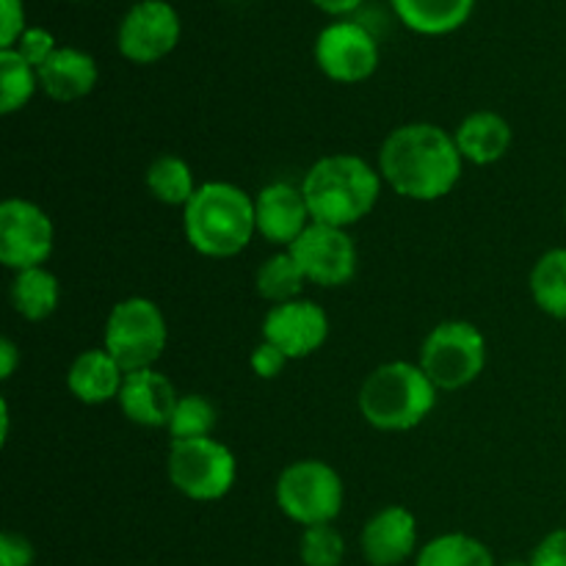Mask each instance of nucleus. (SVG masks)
Masks as SVG:
<instances>
[{"mask_svg":"<svg viewBox=\"0 0 566 566\" xmlns=\"http://www.w3.org/2000/svg\"><path fill=\"white\" fill-rule=\"evenodd\" d=\"M418 365L434 381L437 390H462L486 368L484 332L470 321H442L426 335Z\"/></svg>","mask_w":566,"mask_h":566,"instance_id":"obj_7","label":"nucleus"},{"mask_svg":"<svg viewBox=\"0 0 566 566\" xmlns=\"http://www.w3.org/2000/svg\"><path fill=\"white\" fill-rule=\"evenodd\" d=\"M216 420H219V412H216L213 401L197 396V392H188V396H180V401H177L166 431H169L171 442L202 440V437L213 434Z\"/></svg>","mask_w":566,"mask_h":566,"instance_id":"obj_27","label":"nucleus"},{"mask_svg":"<svg viewBox=\"0 0 566 566\" xmlns=\"http://www.w3.org/2000/svg\"><path fill=\"white\" fill-rule=\"evenodd\" d=\"M254 224H258L260 238L274 247L291 249L313 224L302 186L269 182L265 188H260V193L254 197Z\"/></svg>","mask_w":566,"mask_h":566,"instance_id":"obj_14","label":"nucleus"},{"mask_svg":"<svg viewBox=\"0 0 566 566\" xmlns=\"http://www.w3.org/2000/svg\"><path fill=\"white\" fill-rule=\"evenodd\" d=\"M122 385H125V370L105 348L81 352L66 370V387L86 407L116 401Z\"/></svg>","mask_w":566,"mask_h":566,"instance_id":"obj_18","label":"nucleus"},{"mask_svg":"<svg viewBox=\"0 0 566 566\" xmlns=\"http://www.w3.org/2000/svg\"><path fill=\"white\" fill-rule=\"evenodd\" d=\"M298 558L304 566H340L346 558V539L332 523L302 531Z\"/></svg>","mask_w":566,"mask_h":566,"instance_id":"obj_28","label":"nucleus"},{"mask_svg":"<svg viewBox=\"0 0 566 566\" xmlns=\"http://www.w3.org/2000/svg\"><path fill=\"white\" fill-rule=\"evenodd\" d=\"M274 497L287 520L302 528H313L340 517L346 490L340 473L332 464L321 459H298L280 473Z\"/></svg>","mask_w":566,"mask_h":566,"instance_id":"obj_6","label":"nucleus"},{"mask_svg":"<svg viewBox=\"0 0 566 566\" xmlns=\"http://www.w3.org/2000/svg\"><path fill=\"white\" fill-rule=\"evenodd\" d=\"M503 566H534L531 562H512V564H503Z\"/></svg>","mask_w":566,"mask_h":566,"instance_id":"obj_37","label":"nucleus"},{"mask_svg":"<svg viewBox=\"0 0 566 566\" xmlns=\"http://www.w3.org/2000/svg\"><path fill=\"white\" fill-rule=\"evenodd\" d=\"M564 221H566V208H564Z\"/></svg>","mask_w":566,"mask_h":566,"instance_id":"obj_38","label":"nucleus"},{"mask_svg":"<svg viewBox=\"0 0 566 566\" xmlns=\"http://www.w3.org/2000/svg\"><path fill=\"white\" fill-rule=\"evenodd\" d=\"M9 423H11V415H9V401H0V442L9 440Z\"/></svg>","mask_w":566,"mask_h":566,"instance_id":"obj_36","label":"nucleus"},{"mask_svg":"<svg viewBox=\"0 0 566 566\" xmlns=\"http://www.w3.org/2000/svg\"><path fill=\"white\" fill-rule=\"evenodd\" d=\"M182 22L169 0H138L125 11L116 48L130 64H158L180 44Z\"/></svg>","mask_w":566,"mask_h":566,"instance_id":"obj_10","label":"nucleus"},{"mask_svg":"<svg viewBox=\"0 0 566 566\" xmlns=\"http://www.w3.org/2000/svg\"><path fill=\"white\" fill-rule=\"evenodd\" d=\"M36 88V66L28 64L17 50H0V114L9 116L25 108Z\"/></svg>","mask_w":566,"mask_h":566,"instance_id":"obj_26","label":"nucleus"},{"mask_svg":"<svg viewBox=\"0 0 566 566\" xmlns=\"http://www.w3.org/2000/svg\"><path fill=\"white\" fill-rule=\"evenodd\" d=\"M310 3L318 6L324 14L346 17V14H352V11H357L359 6H363V0H310Z\"/></svg>","mask_w":566,"mask_h":566,"instance_id":"obj_35","label":"nucleus"},{"mask_svg":"<svg viewBox=\"0 0 566 566\" xmlns=\"http://www.w3.org/2000/svg\"><path fill=\"white\" fill-rule=\"evenodd\" d=\"M169 343V326L153 298L130 296L111 307L103 332V348L125 374L155 368Z\"/></svg>","mask_w":566,"mask_h":566,"instance_id":"obj_5","label":"nucleus"},{"mask_svg":"<svg viewBox=\"0 0 566 566\" xmlns=\"http://www.w3.org/2000/svg\"><path fill=\"white\" fill-rule=\"evenodd\" d=\"M415 566H497L490 547L470 534H440L426 542L415 556Z\"/></svg>","mask_w":566,"mask_h":566,"instance_id":"obj_23","label":"nucleus"},{"mask_svg":"<svg viewBox=\"0 0 566 566\" xmlns=\"http://www.w3.org/2000/svg\"><path fill=\"white\" fill-rule=\"evenodd\" d=\"M291 254L302 265L307 282L318 287H340L357 274V243L348 235V230H340V227L313 221L304 235L293 243Z\"/></svg>","mask_w":566,"mask_h":566,"instance_id":"obj_12","label":"nucleus"},{"mask_svg":"<svg viewBox=\"0 0 566 566\" xmlns=\"http://www.w3.org/2000/svg\"><path fill=\"white\" fill-rule=\"evenodd\" d=\"M329 337V315L318 302L274 304L263 318V340L274 343L287 359H304L318 352Z\"/></svg>","mask_w":566,"mask_h":566,"instance_id":"obj_13","label":"nucleus"},{"mask_svg":"<svg viewBox=\"0 0 566 566\" xmlns=\"http://www.w3.org/2000/svg\"><path fill=\"white\" fill-rule=\"evenodd\" d=\"M39 88L55 103H75L97 86V61L81 48H59L39 66Z\"/></svg>","mask_w":566,"mask_h":566,"instance_id":"obj_17","label":"nucleus"},{"mask_svg":"<svg viewBox=\"0 0 566 566\" xmlns=\"http://www.w3.org/2000/svg\"><path fill=\"white\" fill-rule=\"evenodd\" d=\"M315 64L335 83H363L379 70V42L359 22H329L315 39Z\"/></svg>","mask_w":566,"mask_h":566,"instance_id":"obj_11","label":"nucleus"},{"mask_svg":"<svg viewBox=\"0 0 566 566\" xmlns=\"http://www.w3.org/2000/svg\"><path fill=\"white\" fill-rule=\"evenodd\" d=\"M0 14H3V20H0V50H11L28 31L25 3L22 0H0Z\"/></svg>","mask_w":566,"mask_h":566,"instance_id":"obj_30","label":"nucleus"},{"mask_svg":"<svg viewBox=\"0 0 566 566\" xmlns=\"http://www.w3.org/2000/svg\"><path fill=\"white\" fill-rule=\"evenodd\" d=\"M534 566H566V528H556L531 553Z\"/></svg>","mask_w":566,"mask_h":566,"instance_id":"obj_33","label":"nucleus"},{"mask_svg":"<svg viewBox=\"0 0 566 566\" xmlns=\"http://www.w3.org/2000/svg\"><path fill=\"white\" fill-rule=\"evenodd\" d=\"M191 166L177 155H160L147 169V191L169 208H186L197 193Z\"/></svg>","mask_w":566,"mask_h":566,"instance_id":"obj_25","label":"nucleus"},{"mask_svg":"<svg viewBox=\"0 0 566 566\" xmlns=\"http://www.w3.org/2000/svg\"><path fill=\"white\" fill-rule=\"evenodd\" d=\"M379 169L359 155L337 153L315 160L302 180V193L313 221L329 227L359 224L374 213L381 197Z\"/></svg>","mask_w":566,"mask_h":566,"instance_id":"obj_2","label":"nucleus"},{"mask_svg":"<svg viewBox=\"0 0 566 566\" xmlns=\"http://www.w3.org/2000/svg\"><path fill=\"white\" fill-rule=\"evenodd\" d=\"M61 302V285L44 265L17 271L11 282V304L25 321H44Z\"/></svg>","mask_w":566,"mask_h":566,"instance_id":"obj_21","label":"nucleus"},{"mask_svg":"<svg viewBox=\"0 0 566 566\" xmlns=\"http://www.w3.org/2000/svg\"><path fill=\"white\" fill-rule=\"evenodd\" d=\"M17 365H20V352H17L14 340L3 337V340H0V379H11Z\"/></svg>","mask_w":566,"mask_h":566,"instance_id":"obj_34","label":"nucleus"},{"mask_svg":"<svg viewBox=\"0 0 566 566\" xmlns=\"http://www.w3.org/2000/svg\"><path fill=\"white\" fill-rule=\"evenodd\" d=\"M304 285H307V276H304L302 265L296 263V258L291 254V249H282V252L271 254L263 265L254 274V287H258V296L274 304L296 302L302 298Z\"/></svg>","mask_w":566,"mask_h":566,"instance_id":"obj_24","label":"nucleus"},{"mask_svg":"<svg viewBox=\"0 0 566 566\" xmlns=\"http://www.w3.org/2000/svg\"><path fill=\"white\" fill-rule=\"evenodd\" d=\"M177 401L180 396H177L175 385L155 368L125 374V385L116 398L122 415L144 429H166Z\"/></svg>","mask_w":566,"mask_h":566,"instance_id":"obj_16","label":"nucleus"},{"mask_svg":"<svg viewBox=\"0 0 566 566\" xmlns=\"http://www.w3.org/2000/svg\"><path fill=\"white\" fill-rule=\"evenodd\" d=\"M166 473L171 486L188 501L213 503L230 495L238 479V462L224 442L213 437L171 442Z\"/></svg>","mask_w":566,"mask_h":566,"instance_id":"obj_8","label":"nucleus"},{"mask_svg":"<svg viewBox=\"0 0 566 566\" xmlns=\"http://www.w3.org/2000/svg\"><path fill=\"white\" fill-rule=\"evenodd\" d=\"M55 247V227L36 202L11 197L0 205V263L9 271L39 269Z\"/></svg>","mask_w":566,"mask_h":566,"instance_id":"obj_9","label":"nucleus"},{"mask_svg":"<svg viewBox=\"0 0 566 566\" xmlns=\"http://www.w3.org/2000/svg\"><path fill=\"white\" fill-rule=\"evenodd\" d=\"M33 562H36V551L25 536L14 531L0 534V566H33Z\"/></svg>","mask_w":566,"mask_h":566,"instance_id":"obj_31","label":"nucleus"},{"mask_svg":"<svg viewBox=\"0 0 566 566\" xmlns=\"http://www.w3.org/2000/svg\"><path fill=\"white\" fill-rule=\"evenodd\" d=\"M287 363H291V359H287L285 354H282L280 348L269 340H263L252 352V370H254V376H260V379H276V376L285 370Z\"/></svg>","mask_w":566,"mask_h":566,"instance_id":"obj_32","label":"nucleus"},{"mask_svg":"<svg viewBox=\"0 0 566 566\" xmlns=\"http://www.w3.org/2000/svg\"><path fill=\"white\" fill-rule=\"evenodd\" d=\"M11 50H17L28 64L39 70V66H42L44 61L59 50V44H55V36L48 31V28H28V31L20 36V42H17Z\"/></svg>","mask_w":566,"mask_h":566,"instance_id":"obj_29","label":"nucleus"},{"mask_svg":"<svg viewBox=\"0 0 566 566\" xmlns=\"http://www.w3.org/2000/svg\"><path fill=\"white\" fill-rule=\"evenodd\" d=\"M464 158L453 133L434 122H409L396 127L379 149V175L398 197L437 202L462 180Z\"/></svg>","mask_w":566,"mask_h":566,"instance_id":"obj_1","label":"nucleus"},{"mask_svg":"<svg viewBox=\"0 0 566 566\" xmlns=\"http://www.w3.org/2000/svg\"><path fill=\"white\" fill-rule=\"evenodd\" d=\"M512 138L514 133L509 119L486 108L464 116L457 130H453L459 155L473 166H490L506 158V153L512 149Z\"/></svg>","mask_w":566,"mask_h":566,"instance_id":"obj_19","label":"nucleus"},{"mask_svg":"<svg viewBox=\"0 0 566 566\" xmlns=\"http://www.w3.org/2000/svg\"><path fill=\"white\" fill-rule=\"evenodd\" d=\"M531 296L536 307L556 321H566V249H547L531 269Z\"/></svg>","mask_w":566,"mask_h":566,"instance_id":"obj_22","label":"nucleus"},{"mask_svg":"<svg viewBox=\"0 0 566 566\" xmlns=\"http://www.w3.org/2000/svg\"><path fill=\"white\" fill-rule=\"evenodd\" d=\"M359 547L370 566H401L418 553V520L407 506H385L365 523Z\"/></svg>","mask_w":566,"mask_h":566,"instance_id":"obj_15","label":"nucleus"},{"mask_svg":"<svg viewBox=\"0 0 566 566\" xmlns=\"http://www.w3.org/2000/svg\"><path fill=\"white\" fill-rule=\"evenodd\" d=\"M398 20L423 36H446L470 20L475 0H390Z\"/></svg>","mask_w":566,"mask_h":566,"instance_id":"obj_20","label":"nucleus"},{"mask_svg":"<svg viewBox=\"0 0 566 566\" xmlns=\"http://www.w3.org/2000/svg\"><path fill=\"white\" fill-rule=\"evenodd\" d=\"M182 232L202 258H235L258 235L254 197L232 182H202L182 208Z\"/></svg>","mask_w":566,"mask_h":566,"instance_id":"obj_3","label":"nucleus"},{"mask_svg":"<svg viewBox=\"0 0 566 566\" xmlns=\"http://www.w3.org/2000/svg\"><path fill=\"white\" fill-rule=\"evenodd\" d=\"M437 387L418 363H385L359 387V412L379 431H412L437 407Z\"/></svg>","mask_w":566,"mask_h":566,"instance_id":"obj_4","label":"nucleus"}]
</instances>
